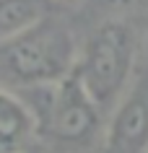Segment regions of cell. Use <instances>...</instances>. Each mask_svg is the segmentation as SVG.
Here are the masks:
<instances>
[{
  "instance_id": "6",
  "label": "cell",
  "mask_w": 148,
  "mask_h": 153,
  "mask_svg": "<svg viewBox=\"0 0 148 153\" xmlns=\"http://www.w3.org/2000/svg\"><path fill=\"white\" fill-rule=\"evenodd\" d=\"M44 18V0H0V44L18 39Z\"/></svg>"
},
{
  "instance_id": "7",
  "label": "cell",
  "mask_w": 148,
  "mask_h": 153,
  "mask_svg": "<svg viewBox=\"0 0 148 153\" xmlns=\"http://www.w3.org/2000/svg\"><path fill=\"white\" fill-rule=\"evenodd\" d=\"M146 57H148V36H146Z\"/></svg>"
},
{
  "instance_id": "2",
  "label": "cell",
  "mask_w": 148,
  "mask_h": 153,
  "mask_svg": "<svg viewBox=\"0 0 148 153\" xmlns=\"http://www.w3.org/2000/svg\"><path fill=\"white\" fill-rule=\"evenodd\" d=\"M75 62L78 52L73 36L52 18H44L0 49V75L21 88L55 86L75 70Z\"/></svg>"
},
{
  "instance_id": "3",
  "label": "cell",
  "mask_w": 148,
  "mask_h": 153,
  "mask_svg": "<svg viewBox=\"0 0 148 153\" xmlns=\"http://www.w3.org/2000/svg\"><path fill=\"white\" fill-rule=\"evenodd\" d=\"M42 104L31 106L39 135L60 151H86L101 137L104 112L89 96L78 75L70 73L55 86H42Z\"/></svg>"
},
{
  "instance_id": "4",
  "label": "cell",
  "mask_w": 148,
  "mask_h": 153,
  "mask_svg": "<svg viewBox=\"0 0 148 153\" xmlns=\"http://www.w3.org/2000/svg\"><path fill=\"white\" fill-rule=\"evenodd\" d=\"M148 151V70L132 78L120 104L109 112L101 153H146Z\"/></svg>"
},
{
  "instance_id": "5",
  "label": "cell",
  "mask_w": 148,
  "mask_h": 153,
  "mask_svg": "<svg viewBox=\"0 0 148 153\" xmlns=\"http://www.w3.org/2000/svg\"><path fill=\"white\" fill-rule=\"evenodd\" d=\"M39 135V122L21 96L0 88V153H24Z\"/></svg>"
},
{
  "instance_id": "1",
  "label": "cell",
  "mask_w": 148,
  "mask_h": 153,
  "mask_svg": "<svg viewBox=\"0 0 148 153\" xmlns=\"http://www.w3.org/2000/svg\"><path fill=\"white\" fill-rule=\"evenodd\" d=\"M135 52L138 42L132 26L125 21H104L78 55L73 73L104 114L112 112L130 88L135 78Z\"/></svg>"
}]
</instances>
